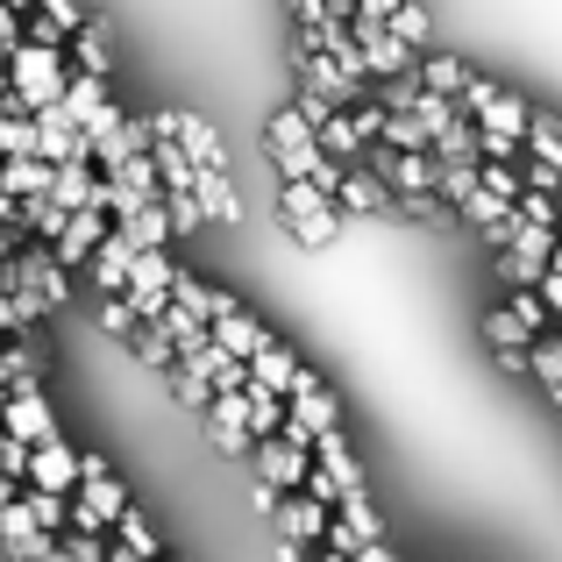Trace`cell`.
Listing matches in <instances>:
<instances>
[{
	"label": "cell",
	"instance_id": "6da1fadb",
	"mask_svg": "<svg viewBox=\"0 0 562 562\" xmlns=\"http://www.w3.org/2000/svg\"><path fill=\"white\" fill-rule=\"evenodd\" d=\"M65 50H50V43H14L8 50V93L22 114L36 108H57V93H65Z\"/></svg>",
	"mask_w": 562,
	"mask_h": 562
},
{
	"label": "cell",
	"instance_id": "7a4b0ae2",
	"mask_svg": "<svg viewBox=\"0 0 562 562\" xmlns=\"http://www.w3.org/2000/svg\"><path fill=\"white\" fill-rule=\"evenodd\" d=\"M278 214H285V228H292V243L300 249H328L335 235H342V206L335 200H321L306 179H278Z\"/></svg>",
	"mask_w": 562,
	"mask_h": 562
},
{
	"label": "cell",
	"instance_id": "3957f363",
	"mask_svg": "<svg viewBox=\"0 0 562 562\" xmlns=\"http://www.w3.org/2000/svg\"><path fill=\"white\" fill-rule=\"evenodd\" d=\"M263 157L278 165V179H306V171H314L321 143H314V128L300 122V108H292V100L271 114V128H263Z\"/></svg>",
	"mask_w": 562,
	"mask_h": 562
},
{
	"label": "cell",
	"instance_id": "277c9868",
	"mask_svg": "<svg viewBox=\"0 0 562 562\" xmlns=\"http://www.w3.org/2000/svg\"><path fill=\"white\" fill-rule=\"evenodd\" d=\"M57 114H65L71 128H86V136H100V128H114V122H122V108L108 100V79H93V71H65Z\"/></svg>",
	"mask_w": 562,
	"mask_h": 562
},
{
	"label": "cell",
	"instance_id": "5b68a950",
	"mask_svg": "<svg viewBox=\"0 0 562 562\" xmlns=\"http://www.w3.org/2000/svg\"><path fill=\"white\" fill-rule=\"evenodd\" d=\"M349 43H357V57H363V79H398V71H413V50L384 22H371V14H349Z\"/></svg>",
	"mask_w": 562,
	"mask_h": 562
},
{
	"label": "cell",
	"instance_id": "8992f818",
	"mask_svg": "<svg viewBox=\"0 0 562 562\" xmlns=\"http://www.w3.org/2000/svg\"><path fill=\"white\" fill-rule=\"evenodd\" d=\"M292 71H300L306 93L335 100V108H357V93H363V79H349V71L335 65L328 50H314V43H292Z\"/></svg>",
	"mask_w": 562,
	"mask_h": 562
},
{
	"label": "cell",
	"instance_id": "52a82bcc",
	"mask_svg": "<svg viewBox=\"0 0 562 562\" xmlns=\"http://www.w3.org/2000/svg\"><path fill=\"white\" fill-rule=\"evenodd\" d=\"M363 165L378 171L384 192H435V157L427 150H392V143H371Z\"/></svg>",
	"mask_w": 562,
	"mask_h": 562
},
{
	"label": "cell",
	"instance_id": "ba28073f",
	"mask_svg": "<svg viewBox=\"0 0 562 562\" xmlns=\"http://www.w3.org/2000/svg\"><path fill=\"white\" fill-rule=\"evenodd\" d=\"M22 484H29V492H71V484H79V449H71V441H57V435L29 441Z\"/></svg>",
	"mask_w": 562,
	"mask_h": 562
},
{
	"label": "cell",
	"instance_id": "9c48e42d",
	"mask_svg": "<svg viewBox=\"0 0 562 562\" xmlns=\"http://www.w3.org/2000/svg\"><path fill=\"white\" fill-rule=\"evenodd\" d=\"M249 463H257V477L271 484V492H300L314 456H306L300 441H285V435H263V441H249Z\"/></svg>",
	"mask_w": 562,
	"mask_h": 562
},
{
	"label": "cell",
	"instance_id": "30bf717a",
	"mask_svg": "<svg viewBox=\"0 0 562 562\" xmlns=\"http://www.w3.org/2000/svg\"><path fill=\"white\" fill-rule=\"evenodd\" d=\"M306 456H314V470L335 484V498H342V492H363V463H357V449L342 441V427H321V435L306 441Z\"/></svg>",
	"mask_w": 562,
	"mask_h": 562
},
{
	"label": "cell",
	"instance_id": "8fae6325",
	"mask_svg": "<svg viewBox=\"0 0 562 562\" xmlns=\"http://www.w3.org/2000/svg\"><path fill=\"white\" fill-rule=\"evenodd\" d=\"M263 520L285 541H300V549H321V535H328V506H314L306 492H278V506L263 513Z\"/></svg>",
	"mask_w": 562,
	"mask_h": 562
},
{
	"label": "cell",
	"instance_id": "7c38bea8",
	"mask_svg": "<svg viewBox=\"0 0 562 562\" xmlns=\"http://www.w3.org/2000/svg\"><path fill=\"white\" fill-rule=\"evenodd\" d=\"M0 435H14V441H43V435H57V413H50V398H43V384H29V392H8Z\"/></svg>",
	"mask_w": 562,
	"mask_h": 562
},
{
	"label": "cell",
	"instance_id": "4fadbf2b",
	"mask_svg": "<svg viewBox=\"0 0 562 562\" xmlns=\"http://www.w3.org/2000/svg\"><path fill=\"white\" fill-rule=\"evenodd\" d=\"M65 57L79 71H93V79H114V29L100 22V14H86V22L65 36Z\"/></svg>",
	"mask_w": 562,
	"mask_h": 562
},
{
	"label": "cell",
	"instance_id": "5bb4252c",
	"mask_svg": "<svg viewBox=\"0 0 562 562\" xmlns=\"http://www.w3.org/2000/svg\"><path fill=\"white\" fill-rule=\"evenodd\" d=\"M29 143H36V157H50V165L86 157V128H71L57 108H36V114H29Z\"/></svg>",
	"mask_w": 562,
	"mask_h": 562
},
{
	"label": "cell",
	"instance_id": "9a60e30c",
	"mask_svg": "<svg viewBox=\"0 0 562 562\" xmlns=\"http://www.w3.org/2000/svg\"><path fill=\"white\" fill-rule=\"evenodd\" d=\"M108 235V214L100 206H79V214H65V228H57V243H50V257L65 263V271H79L86 257H93V243Z\"/></svg>",
	"mask_w": 562,
	"mask_h": 562
},
{
	"label": "cell",
	"instance_id": "2e32d148",
	"mask_svg": "<svg viewBox=\"0 0 562 562\" xmlns=\"http://www.w3.org/2000/svg\"><path fill=\"white\" fill-rule=\"evenodd\" d=\"M335 206H342V214H357V221H363V214H392V192H384L378 171L357 157V165L342 171V186H335Z\"/></svg>",
	"mask_w": 562,
	"mask_h": 562
},
{
	"label": "cell",
	"instance_id": "e0dca14e",
	"mask_svg": "<svg viewBox=\"0 0 562 562\" xmlns=\"http://www.w3.org/2000/svg\"><path fill=\"white\" fill-rule=\"evenodd\" d=\"M314 143H321V157H342V165H357V157L371 150V136L357 128V114H349V108H328V114H321V122H314Z\"/></svg>",
	"mask_w": 562,
	"mask_h": 562
},
{
	"label": "cell",
	"instance_id": "ac0fdd59",
	"mask_svg": "<svg viewBox=\"0 0 562 562\" xmlns=\"http://www.w3.org/2000/svg\"><path fill=\"white\" fill-rule=\"evenodd\" d=\"M171 143L186 150V165H221V171H228V143H221L214 122H200V114L179 108V122H171Z\"/></svg>",
	"mask_w": 562,
	"mask_h": 562
},
{
	"label": "cell",
	"instance_id": "d6986e66",
	"mask_svg": "<svg viewBox=\"0 0 562 562\" xmlns=\"http://www.w3.org/2000/svg\"><path fill=\"white\" fill-rule=\"evenodd\" d=\"M0 541H8V555L14 562H36L43 549H50V535H43L36 520H29V506H22V492L8 498V506H0Z\"/></svg>",
	"mask_w": 562,
	"mask_h": 562
},
{
	"label": "cell",
	"instance_id": "ffe728a7",
	"mask_svg": "<svg viewBox=\"0 0 562 562\" xmlns=\"http://www.w3.org/2000/svg\"><path fill=\"white\" fill-rule=\"evenodd\" d=\"M292 371H300V357H292L278 335L257 349V357H243V384H263V392H292Z\"/></svg>",
	"mask_w": 562,
	"mask_h": 562
},
{
	"label": "cell",
	"instance_id": "44dd1931",
	"mask_svg": "<svg viewBox=\"0 0 562 562\" xmlns=\"http://www.w3.org/2000/svg\"><path fill=\"white\" fill-rule=\"evenodd\" d=\"M470 79V65L456 50H413V86H427V93L456 100V86Z\"/></svg>",
	"mask_w": 562,
	"mask_h": 562
},
{
	"label": "cell",
	"instance_id": "7402d4cb",
	"mask_svg": "<svg viewBox=\"0 0 562 562\" xmlns=\"http://www.w3.org/2000/svg\"><path fill=\"white\" fill-rule=\"evenodd\" d=\"M192 200H200L206 221H235V214H243V200H235V186H228L221 165H192Z\"/></svg>",
	"mask_w": 562,
	"mask_h": 562
},
{
	"label": "cell",
	"instance_id": "603a6c76",
	"mask_svg": "<svg viewBox=\"0 0 562 562\" xmlns=\"http://www.w3.org/2000/svg\"><path fill=\"white\" fill-rule=\"evenodd\" d=\"M206 335H214V349H228V357H257V349L271 342V328H263L257 314H243V306H235V314H221Z\"/></svg>",
	"mask_w": 562,
	"mask_h": 562
},
{
	"label": "cell",
	"instance_id": "cb8c5ba5",
	"mask_svg": "<svg viewBox=\"0 0 562 562\" xmlns=\"http://www.w3.org/2000/svg\"><path fill=\"white\" fill-rule=\"evenodd\" d=\"M114 228L128 235V249H171V221H165V192L157 200H143L136 214H122Z\"/></svg>",
	"mask_w": 562,
	"mask_h": 562
},
{
	"label": "cell",
	"instance_id": "d4e9b609",
	"mask_svg": "<svg viewBox=\"0 0 562 562\" xmlns=\"http://www.w3.org/2000/svg\"><path fill=\"white\" fill-rule=\"evenodd\" d=\"M0 192L8 200H36V192H50V157H0Z\"/></svg>",
	"mask_w": 562,
	"mask_h": 562
},
{
	"label": "cell",
	"instance_id": "484cf974",
	"mask_svg": "<svg viewBox=\"0 0 562 562\" xmlns=\"http://www.w3.org/2000/svg\"><path fill=\"white\" fill-rule=\"evenodd\" d=\"M520 150L535 157V165H555V171H562V122H555V108H535V114H527Z\"/></svg>",
	"mask_w": 562,
	"mask_h": 562
},
{
	"label": "cell",
	"instance_id": "4316f807",
	"mask_svg": "<svg viewBox=\"0 0 562 562\" xmlns=\"http://www.w3.org/2000/svg\"><path fill=\"white\" fill-rule=\"evenodd\" d=\"M43 363H50V349H22L14 335L0 342V384H8V392H29V384H43Z\"/></svg>",
	"mask_w": 562,
	"mask_h": 562
},
{
	"label": "cell",
	"instance_id": "83f0119b",
	"mask_svg": "<svg viewBox=\"0 0 562 562\" xmlns=\"http://www.w3.org/2000/svg\"><path fill=\"white\" fill-rule=\"evenodd\" d=\"M108 535H114V541H122V549H128V555H143V562H157V555H165V535H157V527H150V520H143V506H122V520H114V527H108Z\"/></svg>",
	"mask_w": 562,
	"mask_h": 562
},
{
	"label": "cell",
	"instance_id": "f1b7e54d",
	"mask_svg": "<svg viewBox=\"0 0 562 562\" xmlns=\"http://www.w3.org/2000/svg\"><path fill=\"white\" fill-rule=\"evenodd\" d=\"M392 214H406L413 228H456V206L441 192H392Z\"/></svg>",
	"mask_w": 562,
	"mask_h": 562
},
{
	"label": "cell",
	"instance_id": "f546056e",
	"mask_svg": "<svg viewBox=\"0 0 562 562\" xmlns=\"http://www.w3.org/2000/svg\"><path fill=\"white\" fill-rule=\"evenodd\" d=\"M435 192H441L449 206L477 200V157H435Z\"/></svg>",
	"mask_w": 562,
	"mask_h": 562
},
{
	"label": "cell",
	"instance_id": "4dcf8cb0",
	"mask_svg": "<svg viewBox=\"0 0 562 562\" xmlns=\"http://www.w3.org/2000/svg\"><path fill=\"white\" fill-rule=\"evenodd\" d=\"M143 328H157V335H165V342H171V357H192V349L206 342V321H192L186 306H165V314H157V321H143Z\"/></svg>",
	"mask_w": 562,
	"mask_h": 562
},
{
	"label": "cell",
	"instance_id": "1f68e13d",
	"mask_svg": "<svg viewBox=\"0 0 562 562\" xmlns=\"http://www.w3.org/2000/svg\"><path fill=\"white\" fill-rule=\"evenodd\" d=\"M527 378H535L541 392H555V384H562V328H541L535 342H527Z\"/></svg>",
	"mask_w": 562,
	"mask_h": 562
},
{
	"label": "cell",
	"instance_id": "d6a6232c",
	"mask_svg": "<svg viewBox=\"0 0 562 562\" xmlns=\"http://www.w3.org/2000/svg\"><path fill=\"white\" fill-rule=\"evenodd\" d=\"M22 506H29V520H36L50 541L71 527V492H22Z\"/></svg>",
	"mask_w": 562,
	"mask_h": 562
},
{
	"label": "cell",
	"instance_id": "836d02e7",
	"mask_svg": "<svg viewBox=\"0 0 562 562\" xmlns=\"http://www.w3.org/2000/svg\"><path fill=\"white\" fill-rule=\"evenodd\" d=\"M243 392H249V441L278 435L285 427V392H263V384H243Z\"/></svg>",
	"mask_w": 562,
	"mask_h": 562
},
{
	"label": "cell",
	"instance_id": "e575fe53",
	"mask_svg": "<svg viewBox=\"0 0 562 562\" xmlns=\"http://www.w3.org/2000/svg\"><path fill=\"white\" fill-rule=\"evenodd\" d=\"M335 520H342V527H357V535L363 541H384V520H378V506H371V492H342V498H335Z\"/></svg>",
	"mask_w": 562,
	"mask_h": 562
},
{
	"label": "cell",
	"instance_id": "d590c367",
	"mask_svg": "<svg viewBox=\"0 0 562 562\" xmlns=\"http://www.w3.org/2000/svg\"><path fill=\"white\" fill-rule=\"evenodd\" d=\"M122 342H128V357H136L143 371H157V378H165L171 363H179V357H171V342H165V335H157V328H143V321H136V328L122 335Z\"/></svg>",
	"mask_w": 562,
	"mask_h": 562
},
{
	"label": "cell",
	"instance_id": "8d00e7d4",
	"mask_svg": "<svg viewBox=\"0 0 562 562\" xmlns=\"http://www.w3.org/2000/svg\"><path fill=\"white\" fill-rule=\"evenodd\" d=\"M108 179H114V186H128L136 200H157V165H150V150H128L122 165H108Z\"/></svg>",
	"mask_w": 562,
	"mask_h": 562
},
{
	"label": "cell",
	"instance_id": "74e56055",
	"mask_svg": "<svg viewBox=\"0 0 562 562\" xmlns=\"http://www.w3.org/2000/svg\"><path fill=\"white\" fill-rule=\"evenodd\" d=\"M406 114H413V122H420V128H427V143H435V136H441V128H449V122H456V100H441V93H427V86H413V100H406Z\"/></svg>",
	"mask_w": 562,
	"mask_h": 562
},
{
	"label": "cell",
	"instance_id": "f35d334b",
	"mask_svg": "<svg viewBox=\"0 0 562 562\" xmlns=\"http://www.w3.org/2000/svg\"><path fill=\"white\" fill-rule=\"evenodd\" d=\"M165 392H171V406H186V413H206L214 384H206V378H192L186 363H171V371H165Z\"/></svg>",
	"mask_w": 562,
	"mask_h": 562
},
{
	"label": "cell",
	"instance_id": "ab89813d",
	"mask_svg": "<svg viewBox=\"0 0 562 562\" xmlns=\"http://www.w3.org/2000/svg\"><path fill=\"white\" fill-rule=\"evenodd\" d=\"M484 342L492 349H527L535 335H527V321L513 314V306H492V314H484Z\"/></svg>",
	"mask_w": 562,
	"mask_h": 562
},
{
	"label": "cell",
	"instance_id": "60d3db41",
	"mask_svg": "<svg viewBox=\"0 0 562 562\" xmlns=\"http://www.w3.org/2000/svg\"><path fill=\"white\" fill-rule=\"evenodd\" d=\"M477 192H492V200H520V171L513 165H498V157H477Z\"/></svg>",
	"mask_w": 562,
	"mask_h": 562
},
{
	"label": "cell",
	"instance_id": "b9f144b4",
	"mask_svg": "<svg viewBox=\"0 0 562 562\" xmlns=\"http://www.w3.org/2000/svg\"><path fill=\"white\" fill-rule=\"evenodd\" d=\"M384 29H392V36L406 43V50H427V14L413 8V0H398V8L384 14Z\"/></svg>",
	"mask_w": 562,
	"mask_h": 562
},
{
	"label": "cell",
	"instance_id": "7bdbcfd3",
	"mask_svg": "<svg viewBox=\"0 0 562 562\" xmlns=\"http://www.w3.org/2000/svg\"><path fill=\"white\" fill-rule=\"evenodd\" d=\"M378 143H392V150H427V128L413 122V114H392V108H384V128H378Z\"/></svg>",
	"mask_w": 562,
	"mask_h": 562
},
{
	"label": "cell",
	"instance_id": "ee69618b",
	"mask_svg": "<svg viewBox=\"0 0 562 562\" xmlns=\"http://www.w3.org/2000/svg\"><path fill=\"white\" fill-rule=\"evenodd\" d=\"M200 420H206L214 456H249V427H243V420H214V413H200Z\"/></svg>",
	"mask_w": 562,
	"mask_h": 562
},
{
	"label": "cell",
	"instance_id": "f6af8a7d",
	"mask_svg": "<svg viewBox=\"0 0 562 562\" xmlns=\"http://www.w3.org/2000/svg\"><path fill=\"white\" fill-rule=\"evenodd\" d=\"M165 221H171V235L206 228V214H200V200H192V192H165Z\"/></svg>",
	"mask_w": 562,
	"mask_h": 562
},
{
	"label": "cell",
	"instance_id": "bcb514c9",
	"mask_svg": "<svg viewBox=\"0 0 562 562\" xmlns=\"http://www.w3.org/2000/svg\"><path fill=\"white\" fill-rule=\"evenodd\" d=\"M29 114H0V157H29Z\"/></svg>",
	"mask_w": 562,
	"mask_h": 562
},
{
	"label": "cell",
	"instance_id": "7dc6e473",
	"mask_svg": "<svg viewBox=\"0 0 562 562\" xmlns=\"http://www.w3.org/2000/svg\"><path fill=\"white\" fill-rule=\"evenodd\" d=\"M100 328H108L114 342H122V335L136 328V314H128V300H122V292H108V300H100Z\"/></svg>",
	"mask_w": 562,
	"mask_h": 562
},
{
	"label": "cell",
	"instance_id": "c3c4849f",
	"mask_svg": "<svg viewBox=\"0 0 562 562\" xmlns=\"http://www.w3.org/2000/svg\"><path fill=\"white\" fill-rule=\"evenodd\" d=\"M36 8H43V14H50V22H57V29H65V36H71V29H79V22H86V0H36Z\"/></svg>",
	"mask_w": 562,
	"mask_h": 562
},
{
	"label": "cell",
	"instance_id": "681fc988",
	"mask_svg": "<svg viewBox=\"0 0 562 562\" xmlns=\"http://www.w3.org/2000/svg\"><path fill=\"white\" fill-rule=\"evenodd\" d=\"M535 292H541V306H549V321H555V314H562V271H541Z\"/></svg>",
	"mask_w": 562,
	"mask_h": 562
},
{
	"label": "cell",
	"instance_id": "f907efd6",
	"mask_svg": "<svg viewBox=\"0 0 562 562\" xmlns=\"http://www.w3.org/2000/svg\"><path fill=\"white\" fill-rule=\"evenodd\" d=\"M349 562H398V555L384 549V541H357V549H349Z\"/></svg>",
	"mask_w": 562,
	"mask_h": 562
},
{
	"label": "cell",
	"instance_id": "816d5d0a",
	"mask_svg": "<svg viewBox=\"0 0 562 562\" xmlns=\"http://www.w3.org/2000/svg\"><path fill=\"white\" fill-rule=\"evenodd\" d=\"M278 562H306V555H314V549H300V541H285V535H278V549H271Z\"/></svg>",
	"mask_w": 562,
	"mask_h": 562
},
{
	"label": "cell",
	"instance_id": "f5cc1de1",
	"mask_svg": "<svg viewBox=\"0 0 562 562\" xmlns=\"http://www.w3.org/2000/svg\"><path fill=\"white\" fill-rule=\"evenodd\" d=\"M392 8H398V0H357V14H371V22H384Z\"/></svg>",
	"mask_w": 562,
	"mask_h": 562
},
{
	"label": "cell",
	"instance_id": "db71d44e",
	"mask_svg": "<svg viewBox=\"0 0 562 562\" xmlns=\"http://www.w3.org/2000/svg\"><path fill=\"white\" fill-rule=\"evenodd\" d=\"M100 562H143V555H128V549H122V541H114V535H108V555H100Z\"/></svg>",
	"mask_w": 562,
	"mask_h": 562
},
{
	"label": "cell",
	"instance_id": "11a10c76",
	"mask_svg": "<svg viewBox=\"0 0 562 562\" xmlns=\"http://www.w3.org/2000/svg\"><path fill=\"white\" fill-rule=\"evenodd\" d=\"M0 8H8V14H29V8H36V0H0Z\"/></svg>",
	"mask_w": 562,
	"mask_h": 562
},
{
	"label": "cell",
	"instance_id": "9f6ffc18",
	"mask_svg": "<svg viewBox=\"0 0 562 562\" xmlns=\"http://www.w3.org/2000/svg\"><path fill=\"white\" fill-rule=\"evenodd\" d=\"M8 221H14V200H8V192H0V228H8Z\"/></svg>",
	"mask_w": 562,
	"mask_h": 562
},
{
	"label": "cell",
	"instance_id": "6f0895ef",
	"mask_svg": "<svg viewBox=\"0 0 562 562\" xmlns=\"http://www.w3.org/2000/svg\"><path fill=\"white\" fill-rule=\"evenodd\" d=\"M36 562H65V549H57V541H50V549H43V555H36Z\"/></svg>",
	"mask_w": 562,
	"mask_h": 562
},
{
	"label": "cell",
	"instance_id": "680465c9",
	"mask_svg": "<svg viewBox=\"0 0 562 562\" xmlns=\"http://www.w3.org/2000/svg\"><path fill=\"white\" fill-rule=\"evenodd\" d=\"M306 562H349V555H335V549H321V555H306Z\"/></svg>",
	"mask_w": 562,
	"mask_h": 562
},
{
	"label": "cell",
	"instance_id": "91938a15",
	"mask_svg": "<svg viewBox=\"0 0 562 562\" xmlns=\"http://www.w3.org/2000/svg\"><path fill=\"white\" fill-rule=\"evenodd\" d=\"M8 498H14V477H0V506H8Z\"/></svg>",
	"mask_w": 562,
	"mask_h": 562
},
{
	"label": "cell",
	"instance_id": "94428289",
	"mask_svg": "<svg viewBox=\"0 0 562 562\" xmlns=\"http://www.w3.org/2000/svg\"><path fill=\"white\" fill-rule=\"evenodd\" d=\"M0 413H8V384H0Z\"/></svg>",
	"mask_w": 562,
	"mask_h": 562
},
{
	"label": "cell",
	"instance_id": "6125c7cd",
	"mask_svg": "<svg viewBox=\"0 0 562 562\" xmlns=\"http://www.w3.org/2000/svg\"><path fill=\"white\" fill-rule=\"evenodd\" d=\"M157 562H171V555H157Z\"/></svg>",
	"mask_w": 562,
	"mask_h": 562
},
{
	"label": "cell",
	"instance_id": "be15d7a7",
	"mask_svg": "<svg viewBox=\"0 0 562 562\" xmlns=\"http://www.w3.org/2000/svg\"><path fill=\"white\" fill-rule=\"evenodd\" d=\"M555 328H562V314H555Z\"/></svg>",
	"mask_w": 562,
	"mask_h": 562
}]
</instances>
